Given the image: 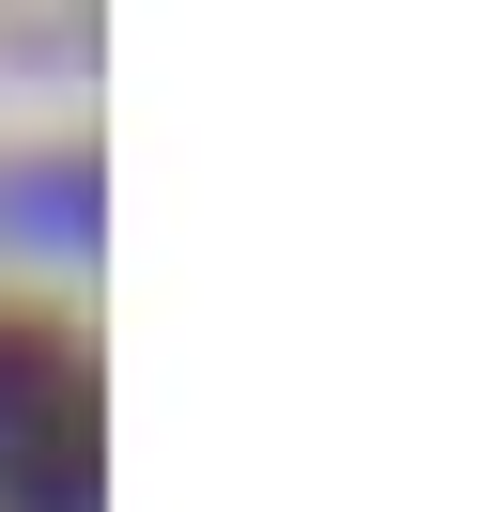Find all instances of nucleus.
I'll use <instances>...</instances> for the list:
<instances>
[{"mask_svg":"<svg viewBox=\"0 0 496 512\" xmlns=\"http://www.w3.org/2000/svg\"><path fill=\"white\" fill-rule=\"evenodd\" d=\"M0 450H16V481H31V497H78V466H93L78 357H62L47 326H0Z\"/></svg>","mask_w":496,"mask_h":512,"instance_id":"f257e3e1","label":"nucleus"}]
</instances>
